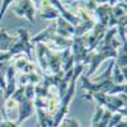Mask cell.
Instances as JSON below:
<instances>
[{
	"instance_id": "2",
	"label": "cell",
	"mask_w": 127,
	"mask_h": 127,
	"mask_svg": "<svg viewBox=\"0 0 127 127\" xmlns=\"http://www.w3.org/2000/svg\"><path fill=\"white\" fill-rule=\"evenodd\" d=\"M14 13L19 17H27L29 22H33V13H34V4L31 0H19L18 5L14 6Z\"/></svg>"
},
{
	"instance_id": "3",
	"label": "cell",
	"mask_w": 127,
	"mask_h": 127,
	"mask_svg": "<svg viewBox=\"0 0 127 127\" xmlns=\"http://www.w3.org/2000/svg\"><path fill=\"white\" fill-rule=\"evenodd\" d=\"M5 89H6L5 98L8 99L15 92V70L12 66L8 67V85L5 87Z\"/></svg>"
},
{
	"instance_id": "5",
	"label": "cell",
	"mask_w": 127,
	"mask_h": 127,
	"mask_svg": "<svg viewBox=\"0 0 127 127\" xmlns=\"http://www.w3.org/2000/svg\"><path fill=\"white\" fill-rule=\"evenodd\" d=\"M67 122H69V127H80L76 120H67Z\"/></svg>"
},
{
	"instance_id": "4",
	"label": "cell",
	"mask_w": 127,
	"mask_h": 127,
	"mask_svg": "<svg viewBox=\"0 0 127 127\" xmlns=\"http://www.w3.org/2000/svg\"><path fill=\"white\" fill-rule=\"evenodd\" d=\"M13 3V0H3V5H1V10H0V22H1V18L4 15V13L6 12L8 6Z\"/></svg>"
},
{
	"instance_id": "1",
	"label": "cell",
	"mask_w": 127,
	"mask_h": 127,
	"mask_svg": "<svg viewBox=\"0 0 127 127\" xmlns=\"http://www.w3.org/2000/svg\"><path fill=\"white\" fill-rule=\"evenodd\" d=\"M19 34H20V38L14 43V46H12L10 51H8L10 55H15V54H19L22 52L23 50L28 54V57H31V45H29V37H28V32L24 31V29H19Z\"/></svg>"
}]
</instances>
